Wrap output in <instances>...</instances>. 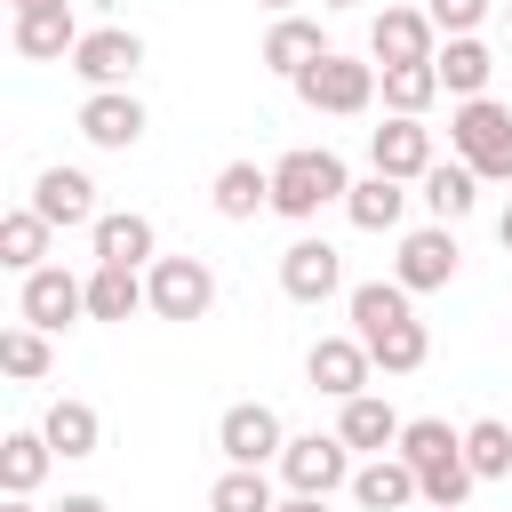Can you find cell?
<instances>
[{
  "label": "cell",
  "instance_id": "1",
  "mask_svg": "<svg viewBox=\"0 0 512 512\" xmlns=\"http://www.w3.org/2000/svg\"><path fill=\"white\" fill-rule=\"evenodd\" d=\"M352 192V176H344V160L328 152V144H304V152H288V160H272V216H288V224H312L328 200H344Z\"/></svg>",
  "mask_w": 512,
  "mask_h": 512
},
{
  "label": "cell",
  "instance_id": "2",
  "mask_svg": "<svg viewBox=\"0 0 512 512\" xmlns=\"http://www.w3.org/2000/svg\"><path fill=\"white\" fill-rule=\"evenodd\" d=\"M448 152L480 176V184H512V112L496 96H464L448 112Z\"/></svg>",
  "mask_w": 512,
  "mask_h": 512
},
{
  "label": "cell",
  "instance_id": "3",
  "mask_svg": "<svg viewBox=\"0 0 512 512\" xmlns=\"http://www.w3.org/2000/svg\"><path fill=\"white\" fill-rule=\"evenodd\" d=\"M376 88H384L376 56H344V48H328L320 64H304V72H296V96H304L312 112H336V120L368 112V104H376Z\"/></svg>",
  "mask_w": 512,
  "mask_h": 512
},
{
  "label": "cell",
  "instance_id": "4",
  "mask_svg": "<svg viewBox=\"0 0 512 512\" xmlns=\"http://www.w3.org/2000/svg\"><path fill=\"white\" fill-rule=\"evenodd\" d=\"M352 448H344V432H296L288 448H280V480L296 488V496H336V488H352Z\"/></svg>",
  "mask_w": 512,
  "mask_h": 512
},
{
  "label": "cell",
  "instance_id": "5",
  "mask_svg": "<svg viewBox=\"0 0 512 512\" xmlns=\"http://www.w3.org/2000/svg\"><path fill=\"white\" fill-rule=\"evenodd\" d=\"M216 448H224V464H280L288 424H280V408H264V400H232V408L216 416Z\"/></svg>",
  "mask_w": 512,
  "mask_h": 512
},
{
  "label": "cell",
  "instance_id": "6",
  "mask_svg": "<svg viewBox=\"0 0 512 512\" xmlns=\"http://www.w3.org/2000/svg\"><path fill=\"white\" fill-rule=\"evenodd\" d=\"M144 288H152V312L160 320H208V304H216V272L200 256H160L144 272Z\"/></svg>",
  "mask_w": 512,
  "mask_h": 512
},
{
  "label": "cell",
  "instance_id": "7",
  "mask_svg": "<svg viewBox=\"0 0 512 512\" xmlns=\"http://www.w3.org/2000/svg\"><path fill=\"white\" fill-rule=\"evenodd\" d=\"M456 264H464L456 232H448V224H424V232H408V240H400L392 280H400L408 296H432V288H448V280H456Z\"/></svg>",
  "mask_w": 512,
  "mask_h": 512
},
{
  "label": "cell",
  "instance_id": "8",
  "mask_svg": "<svg viewBox=\"0 0 512 512\" xmlns=\"http://www.w3.org/2000/svg\"><path fill=\"white\" fill-rule=\"evenodd\" d=\"M72 72H80L88 88H128V80L144 72V40H136V32H120V24H96V32H80Z\"/></svg>",
  "mask_w": 512,
  "mask_h": 512
},
{
  "label": "cell",
  "instance_id": "9",
  "mask_svg": "<svg viewBox=\"0 0 512 512\" xmlns=\"http://www.w3.org/2000/svg\"><path fill=\"white\" fill-rule=\"evenodd\" d=\"M432 160H440V152H432V128H424V120L392 112L384 128H368V168H384V176H400V184H424Z\"/></svg>",
  "mask_w": 512,
  "mask_h": 512
},
{
  "label": "cell",
  "instance_id": "10",
  "mask_svg": "<svg viewBox=\"0 0 512 512\" xmlns=\"http://www.w3.org/2000/svg\"><path fill=\"white\" fill-rule=\"evenodd\" d=\"M344 288V256L328 240H288L280 248V296L288 304H328Z\"/></svg>",
  "mask_w": 512,
  "mask_h": 512
},
{
  "label": "cell",
  "instance_id": "11",
  "mask_svg": "<svg viewBox=\"0 0 512 512\" xmlns=\"http://www.w3.org/2000/svg\"><path fill=\"white\" fill-rule=\"evenodd\" d=\"M16 312L32 320V328H72L80 312H88V280H72L64 264H40V272H24V296H16Z\"/></svg>",
  "mask_w": 512,
  "mask_h": 512
},
{
  "label": "cell",
  "instance_id": "12",
  "mask_svg": "<svg viewBox=\"0 0 512 512\" xmlns=\"http://www.w3.org/2000/svg\"><path fill=\"white\" fill-rule=\"evenodd\" d=\"M432 48H440V24H432L424 8H384V16L368 24L376 72H384V64H432Z\"/></svg>",
  "mask_w": 512,
  "mask_h": 512
},
{
  "label": "cell",
  "instance_id": "13",
  "mask_svg": "<svg viewBox=\"0 0 512 512\" xmlns=\"http://www.w3.org/2000/svg\"><path fill=\"white\" fill-rule=\"evenodd\" d=\"M304 376H312V392L352 400V392H368L376 360H368V344H360V336H320V344L304 352Z\"/></svg>",
  "mask_w": 512,
  "mask_h": 512
},
{
  "label": "cell",
  "instance_id": "14",
  "mask_svg": "<svg viewBox=\"0 0 512 512\" xmlns=\"http://www.w3.org/2000/svg\"><path fill=\"white\" fill-rule=\"evenodd\" d=\"M352 504H360V512H416V504H424V480H416V464L392 448V456H368V464L352 472Z\"/></svg>",
  "mask_w": 512,
  "mask_h": 512
},
{
  "label": "cell",
  "instance_id": "15",
  "mask_svg": "<svg viewBox=\"0 0 512 512\" xmlns=\"http://www.w3.org/2000/svg\"><path fill=\"white\" fill-rule=\"evenodd\" d=\"M80 136H88L96 152H128V144H144V104H136L128 88H88Z\"/></svg>",
  "mask_w": 512,
  "mask_h": 512
},
{
  "label": "cell",
  "instance_id": "16",
  "mask_svg": "<svg viewBox=\"0 0 512 512\" xmlns=\"http://www.w3.org/2000/svg\"><path fill=\"white\" fill-rule=\"evenodd\" d=\"M32 208H40L56 232L96 224V176H88V168H40V176H32Z\"/></svg>",
  "mask_w": 512,
  "mask_h": 512
},
{
  "label": "cell",
  "instance_id": "17",
  "mask_svg": "<svg viewBox=\"0 0 512 512\" xmlns=\"http://www.w3.org/2000/svg\"><path fill=\"white\" fill-rule=\"evenodd\" d=\"M8 40H16V56H32V64H56V56H72V48H80L72 0H64V8H24Z\"/></svg>",
  "mask_w": 512,
  "mask_h": 512
},
{
  "label": "cell",
  "instance_id": "18",
  "mask_svg": "<svg viewBox=\"0 0 512 512\" xmlns=\"http://www.w3.org/2000/svg\"><path fill=\"white\" fill-rule=\"evenodd\" d=\"M328 56V40H320V24L312 16H272V32H264V72H280V80H296L304 64H320Z\"/></svg>",
  "mask_w": 512,
  "mask_h": 512
},
{
  "label": "cell",
  "instance_id": "19",
  "mask_svg": "<svg viewBox=\"0 0 512 512\" xmlns=\"http://www.w3.org/2000/svg\"><path fill=\"white\" fill-rule=\"evenodd\" d=\"M432 72H440V88L464 104V96H488V72H496V56H488L472 32H456V40H440V48H432Z\"/></svg>",
  "mask_w": 512,
  "mask_h": 512
},
{
  "label": "cell",
  "instance_id": "20",
  "mask_svg": "<svg viewBox=\"0 0 512 512\" xmlns=\"http://www.w3.org/2000/svg\"><path fill=\"white\" fill-rule=\"evenodd\" d=\"M208 200H216V216L248 224L256 208H272V168H256V160H224L216 184H208Z\"/></svg>",
  "mask_w": 512,
  "mask_h": 512
},
{
  "label": "cell",
  "instance_id": "21",
  "mask_svg": "<svg viewBox=\"0 0 512 512\" xmlns=\"http://www.w3.org/2000/svg\"><path fill=\"white\" fill-rule=\"evenodd\" d=\"M416 200L432 208V224H464V216H472V200H480V176H472L464 160H432V168H424V184H416Z\"/></svg>",
  "mask_w": 512,
  "mask_h": 512
},
{
  "label": "cell",
  "instance_id": "22",
  "mask_svg": "<svg viewBox=\"0 0 512 512\" xmlns=\"http://www.w3.org/2000/svg\"><path fill=\"white\" fill-rule=\"evenodd\" d=\"M344 216H352L360 232H392V224L408 216V184H400V176H384V168H368V176L344 192Z\"/></svg>",
  "mask_w": 512,
  "mask_h": 512
},
{
  "label": "cell",
  "instance_id": "23",
  "mask_svg": "<svg viewBox=\"0 0 512 512\" xmlns=\"http://www.w3.org/2000/svg\"><path fill=\"white\" fill-rule=\"evenodd\" d=\"M88 248H96V264H160L152 256V216H136V208L96 216L88 224Z\"/></svg>",
  "mask_w": 512,
  "mask_h": 512
},
{
  "label": "cell",
  "instance_id": "24",
  "mask_svg": "<svg viewBox=\"0 0 512 512\" xmlns=\"http://www.w3.org/2000/svg\"><path fill=\"white\" fill-rule=\"evenodd\" d=\"M336 408H344V416H336L344 448H368V456L400 448V416H392V400H376V392H352V400H336Z\"/></svg>",
  "mask_w": 512,
  "mask_h": 512
},
{
  "label": "cell",
  "instance_id": "25",
  "mask_svg": "<svg viewBox=\"0 0 512 512\" xmlns=\"http://www.w3.org/2000/svg\"><path fill=\"white\" fill-rule=\"evenodd\" d=\"M368 344V360L384 368V376H416L424 360H432V328L408 312V320H392V328H376V336H360Z\"/></svg>",
  "mask_w": 512,
  "mask_h": 512
},
{
  "label": "cell",
  "instance_id": "26",
  "mask_svg": "<svg viewBox=\"0 0 512 512\" xmlns=\"http://www.w3.org/2000/svg\"><path fill=\"white\" fill-rule=\"evenodd\" d=\"M48 232H56V224H48L32 200L8 208V216H0V264H8V272H40V264H48Z\"/></svg>",
  "mask_w": 512,
  "mask_h": 512
},
{
  "label": "cell",
  "instance_id": "27",
  "mask_svg": "<svg viewBox=\"0 0 512 512\" xmlns=\"http://www.w3.org/2000/svg\"><path fill=\"white\" fill-rule=\"evenodd\" d=\"M144 304H152V288L136 280V264H96L88 272V320H128Z\"/></svg>",
  "mask_w": 512,
  "mask_h": 512
},
{
  "label": "cell",
  "instance_id": "28",
  "mask_svg": "<svg viewBox=\"0 0 512 512\" xmlns=\"http://www.w3.org/2000/svg\"><path fill=\"white\" fill-rule=\"evenodd\" d=\"M40 432H48V448H56L64 464H80V456H96V440H104V424H96V408H88V400H48V416H40Z\"/></svg>",
  "mask_w": 512,
  "mask_h": 512
},
{
  "label": "cell",
  "instance_id": "29",
  "mask_svg": "<svg viewBox=\"0 0 512 512\" xmlns=\"http://www.w3.org/2000/svg\"><path fill=\"white\" fill-rule=\"evenodd\" d=\"M400 456L416 464V480L424 472H456L464 464V432H448L440 416H416V424H400Z\"/></svg>",
  "mask_w": 512,
  "mask_h": 512
},
{
  "label": "cell",
  "instance_id": "30",
  "mask_svg": "<svg viewBox=\"0 0 512 512\" xmlns=\"http://www.w3.org/2000/svg\"><path fill=\"white\" fill-rule=\"evenodd\" d=\"M48 464H56L48 432H8V440H0V488H8V496H32V488L48 480Z\"/></svg>",
  "mask_w": 512,
  "mask_h": 512
},
{
  "label": "cell",
  "instance_id": "31",
  "mask_svg": "<svg viewBox=\"0 0 512 512\" xmlns=\"http://www.w3.org/2000/svg\"><path fill=\"white\" fill-rule=\"evenodd\" d=\"M280 496H272V472L264 464H224L216 472V488H208V512H272Z\"/></svg>",
  "mask_w": 512,
  "mask_h": 512
},
{
  "label": "cell",
  "instance_id": "32",
  "mask_svg": "<svg viewBox=\"0 0 512 512\" xmlns=\"http://www.w3.org/2000/svg\"><path fill=\"white\" fill-rule=\"evenodd\" d=\"M344 304H352V336H376V328L408 320V288H400V280H360Z\"/></svg>",
  "mask_w": 512,
  "mask_h": 512
},
{
  "label": "cell",
  "instance_id": "33",
  "mask_svg": "<svg viewBox=\"0 0 512 512\" xmlns=\"http://www.w3.org/2000/svg\"><path fill=\"white\" fill-rule=\"evenodd\" d=\"M432 96H440V72H432V64H384V104H392V112L424 120Z\"/></svg>",
  "mask_w": 512,
  "mask_h": 512
},
{
  "label": "cell",
  "instance_id": "34",
  "mask_svg": "<svg viewBox=\"0 0 512 512\" xmlns=\"http://www.w3.org/2000/svg\"><path fill=\"white\" fill-rule=\"evenodd\" d=\"M464 464H472L480 480H504V472H512V424H496V416L464 424Z\"/></svg>",
  "mask_w": 512,
  "mask_h": 512
},
{
  "label": "cell",
  "instance_id": "35",
  "mask_svg": "<svg viewBox=\"0 0 512 512\" xmlns=\"http://www.w3.org/2000/svg\"><path fill=\"white\" fill-rule=\"evenodd\" d=\"M0 368H8L16 384H40V376H48V328H32V320L8 328V336H0Z\"/></svg>",
  "mask_w": 512,
  "mask_h": 512
},
{
  "label": "cell",
  "instance_id": "36",
  "mask_svg": "<svg viewBox=\"0 0 512 512\" xmlns=\"http://www.w3.org/2000/svg\"><path fill=\"white\" fill-rule=\"evenodd\" d=\"M496 0H424V16L440 24V40H456V32H480V16H488Z\"/></svg>",
  "mask_w": 512,
  "mask_h": 512
},
{
  "label": "cell",
  "instance_id": "37",
  "mask_svg": "<svg viewBox=\"0 0 512 512\" xmlns=\"http://www.w3.org/2000/svg\"><path fill=\"white\" fill-rule=\"evenodd\" d=\"M272 512H328V496H296V488H288V496H280Z\"/></svg>",
  "mask_w": 512,
  "mask_h": 512
},
{
  "label": "cell",
  "instance_id": "38",
  "mask_svg": "<svg viewBox=\"0 0 512 512\" xmlns=\"http://www.w3.org/2000/svg\"><path fill=\"white\" fill-rule=\"evenodd\" d=\"M56 512H112V504H104V496H64Z\"/></svg>",
  "mask_w": 512,
  "mask_h": 512
},
{
  "label": "cell",
  "instance_id": "39",
  "mask_svg": "<svg viewBox=\"0 0 512 512\" xmlns=\"http://www.w3.org/2000/svg\"><path fill=\"white\" fill-rule=\"evenodd\" d=\"M496 240H504V256H512V208H504V216H496Z\"/></svg>",
  "mask_w": 512,
  "mask_h": 512
},
{
  "label": "cell",
  "instance_id": "40",
  "mask_svg": "<svg viewBox=\"0 0 512 512\" xmlns=\"http://www.w3.org/2000/svg\"><path fill=\"white\" fill-rule=\"evenodd\" d=\"M0 512H40V504H32V496H8V504H0Z\"/></svg>",
  "mask_w": 512,
  "mask_h": 512
},
{
  "label": "cell",
  "instance_id": "41",
  "mask_svg": "<svg viewBox=\"0 0 512 512\" xmlns=\"http://www.w3.org/2000/svg\"><path fill=\"white\" fill-rule=\"evenodd\" d=\"M8 8H16V16H24V8H64V0H8Z\"/></svg>",
  "mask_w": 512,
  "mask_h": 512
},
{
  "label": "cell",
  "instance_id": "42",
  "mask_svg": "<svg viewBox=\"0 0 512 512\" xmlns=\"http://www.w3.org/2000/svg\"><path fill=\"white\" fill-rule=\"evenodd\" d=\"M256 8H272V16H288V8H296V0H256Z\"/></svg>",
  "mask_w": 512,
  "mask_h": 512
},
{
  "label": "cell",
  "instance_id": "43",
  "mask_svg": "<svg viewBox=\"0 0 512 512\" xmlns=\"http://www.w3.org/2000/svg\"><path fill=\"white\" fill-rule=\"evenodd\" d=\"M424 512H464V504H424Z\"/></svg>",
  "mask_w": 512,
  "mask_h": 512
},
{
  "label": "cell",
  "instance_id": "44",
  "mask_svg": "<svg viewBox=\"0 0 512 512\" xmlns=\"http://www.w3.org/2000/svg\"><path fill=\"white\" fill-rule=\"evenodd\" d=\"M320 8H352V0H320Z\"/></svg>",
  "mask_w": 512,
  "mask_h": 512
},
{
  "label": "cell",
  "instance_id": "45",
  "mask_svg": "<svg viewBox=\"0 0 512 512\" xmlns=\"http://www.w3.org/2000/svg\"><path fill=\"white\" fill-rule=\"evenodd\" d=\"M88 8H120V0H88Z\"/></svg>",
  "mask_w": 512,
  "mask_h": 512
},
{
  "label": "cell",
  "instance_id": "46",
  "mask_svg": "<svg viewBox=\"0 0 512 512\" xmlns=\"http://www.w3.org/2000/svg\"><path fill=\"white\" fill-rule=\"evenodd\" d=\"M504 32H512V0H504Z\"/></svg>",
  "mask_w": 512,
  "mask_h": 512
}]
</instances>
